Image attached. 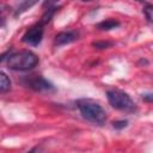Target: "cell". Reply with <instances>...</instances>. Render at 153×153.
<instances>
[{"label": "cell", "mask_w": 153, "mask_h": 153, "mask_svg": "<svg viewBox=\"0 0 153 153\" xmlns=\"http://www.w3.org/2000/svg\"><path fill=\"white\" fill-rule=\"evenodd\" d=\"M76 106L81 114V116L96 124V126H104L106 122V111L104 108L96 100L90 98H82L76 102Z\"/></svg>", "instance_id": "6da1fadb"}, {"label": "cell", "mask_w": 153, "mask_h": 153, "mask_svg": "<svg viewBox=\"0 0 153 153\" xmlns=\"http://www.w3.org/2000/svg\"><path fill=\"white\" fill-rule=\"evenodd\" d=\"M7 67L12 71L26 72L33 69L38 63V56L31 50H20L16 53H10L6 57Z\"/></svg>", "instance_id": "7a4b0ae2"}, {"label": "cell", "mask_w": 153, "mask_h": 153, "mask_svg": "<svg viewBox=\"0 0 153 153\" xmlns=\"http://www.w3.org/2000/svg\"><path fill=\"white\" fill-rule=\"evenodd\" d=\"M106 98L109 104L116 110L124 112H134L136 110V104L134 103L131 97L122 90L112 88L106 91Z\"/></svg>", "instance_id": "3957f363"}, {"label": "cell", "mask_w": 153, "mask_h": 153, "mask_svg": "<svg viewBox=\"0 0 153 153\" xmlns=\"http://www.w3.org/2000/svg\"><path fill=\"white\" fill-rule=\"evenodd\" d=\"M43 35H44V25L41 22H38L25 31V33L22 37V41L29 45L36 47L42 42Z\"/></svg>", "instance_id": "277c9868"}, {"label": "cell", "mask_w": 153, "mask_h": 153, "mask_svg": "<svg viewBox=\"0 0 153 153\" xmlns=\"http://www.w3.org/2000/svg\"><path fill=\"white\" fill-rule=\"evenodd\" d=\"M25 85L36 92H53L55 86L42 75H33L25 79Z\"/></svg>", "instance_id": "5b68a950"}, {"label": "cell", "mask_w": 153, "mask_h": 153, "mask_svg": "<svg viewBox=\"0 0 153 153\" xmlns=\"http://www.w3.org/2000/svg\"><path fill=\"white\" fill-rule=\"evenodd\" d=\"M79 38V32L75 30H69V31H62L59 32L55 38H54V44L60 47V45H65V44H69L75 42Z\"/></svg>", "instance_id": "8992f818"}, {"label": "cell", "mask_w": 153, "mask_h": 153, "mask_svg": "<svg viewBox=\"0 0 153 153\" xmlns=\"http://www.w3.org/2000/svg\"><path fill=\"white\" fill-rule=\"evenodd\" d=\"M120 25H121V23L116 19H105V20L98 23L96 25V27L102 30V31H110V30H114V29L118 27Z\"/></svg>", "instance_id": "52a82bcc"}, {"label": "cell", "mask_w": 153, "mask_h": 153, "mask_svg": "<svg viewBox=\"0 0 153 153\" xmlns=\"http://www.w3.org/2000/svg\"><path fill=\"white\" fill-rule=\"evenodd\" d=\"M38 2V0H22L20 4L17 6L16 11H14V17L20 16L22 13H24L25 11H27L29 8H31L33 5H36Z\"/></svg>", "instance_id": "ba28073f"}, {"label": "cell", "mask_w": 153, "mask_h": 153, "mask_svg": "<svg viewBox=\"0 0 153 153\" xmlns=\"http://www.w3.org/2000/svg\"><path fill=\"white\" fill-rule=\"evenodd\" d=\"M11 88V80L8 75L0 71V93L7 92Z\"/></svg>", "instance_id": "9c48e42d"}, {"label": "cell", "mask_w": 153, "mask_h": 153, "mask_svg": "<svg viewBox=\"0 0 153 153\" xmlns=\"http://www.w3.org/2000/svg\"><path fill=\"white\" fill-rule=\"evenodd\" d=\"M59 10V7H56V6H53V7H49V8H47L45 10V12H44V14L41 17V23L43 24V25H45V24H48L50 20H51V18L54 17V14L56 13V11Z\"/></svg>", "instance_id": "30bf717a"}, {"label": "cell", "mask_w": 153, "mask_h": 153, "mask_svg": "<svg viewBox=\"0 0 153 153\" xmlns=\"http://www.w3.org/2000/svg\"><path fill=\"white\" fill-rule=\"evenodd\" d=\"M112 45L111 42H108V41H98V42H93L92 43V47H94L96 49H108Z\"/></svg>", "instance_id": "8fae6325"}, {"label": "cell", "mask_w": 153, "mask_h": 153, "mask_svg": "<svg viewBox=\"0 0 153 153\" xmlns=\"http://www.w3.org/2000/svg\"><path fill=\"white\" fill-rule=\"evenodd\" d=\"M152 13H153V6L151 4H147L143 7V14H145L148 23H152Z\"/></svg>", "instance_id": "7c38bea8"}, {"label": "cell", "mask_w": 153, "mask_h": 153, "mask_svg": "<svg viewBox=\"0 0 153 153\" xmlns=\"http://www.w3.org/2000/svg\"><path fill=\"white\" fill-rule=\"evenodd\" d=\"M128 126V121L127 120H118V121H114L112 122V127L117 130H122Z\"/></svg>", "instance_id": "4fadbf2b"}, {"label": "cell", "mask_w": 153, "mask_h": 153, "mask_svg": "<svg viewBox=\"0 0 153 153\" xmlns=\"http://www.w3.org/2000/svg\"><path fill=\"white\" fill-rule=\"evenodd\" d=\"M59 0H44L43 4H42V7L43 8H49V7H53Z\"/></svg>", "instance_id": "5bb4252c"}, {"label": "cell", "mask_w": 153, "mask_h": 153, "mask_svg": "<svg viewBox=\"0 0 153 153\" xmlns=\"http://www.w3.org/2000/svg\"><path fill=\"white\" fill-rule=\"evenodd\" d=\"M142 99H143L145 102L151 103V102L153 100V94H152V93H146V94H142Z\"/></svg>", "instance_id": "9a60e30c"}, {"label": "cell", "mask_w": 153, "mask_h": 153, "mask_svg": "<svg viewBox=\"0 0 153 153\" xmlns=\"http://www.w3.org/2000/svg\"><path fill=\"white\" fill-rule=\"evenodd\" d=\"M7 8H8L7 5H5V4H0V14H2Z\"/></svg>", "instance_id": "2e32d148"}, {"label": "cell", "mask_w": 153, "mask_h": 153, "mask_svg": "<svg viewBox=\"0 0 153 153\" xmlns=\"http://www.w3.org/2000/svg\"><path fill=\"white\" fill-rule=\"evenodd\" d=\"M5 25V19L4 18H0V27Z\"/></svg>", "instance_id": "e0dca14e"}, {"label": "cell", "mask_w": 153, "mask_h": 153, "mask_svg": "<svg viewBox=\"0 0 153 153\" xmlns=\"http://www.w3.org/2000/svg\"><path fill=\"white\" fill-rule=\"evenodd\" d=\"M82 2H88V1H93V0H81Z\"/></svg>", "instance_id": "ac0fdd59"}, {"label": "cell", "mask_w": 153, "mask_h": 153, "mask_svg": "<svg viewBox=\"0 0 153 153\" xmlns=\"http://www.w3.org/2000/svg\"><path fill=\"white\" fill-rule=\"evenodd\" d=\"M136 1H145V0H136Z\"/></svg>", "instance_id": "d6986e66"}]
</instances>
